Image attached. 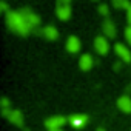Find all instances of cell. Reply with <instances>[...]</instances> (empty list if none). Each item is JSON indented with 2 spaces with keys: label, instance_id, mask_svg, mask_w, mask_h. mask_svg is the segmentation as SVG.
I'll return each instance as SVG.
<instances>
[{
  "label": "cell",
  "instance_id": "1",
  "mask_svg": "<svg viewBox=\"0 0 131 131\" xmlns=\"http://www.w3.org/2000/svg\"><path fill=\"white\" fill-rule=\"evenodd\" d=\"M6 25H8V28L11 31L17 32V34H20L23 37L29 36L31 31H32V28L26 23V20L23 19V16L19 11H13V9H9L6 13Z\"/></svg>",
  "mask_w": 131,
  "mask_h": 131
},
{
  "label": "cell",
  "instance_id": "2",
  "mask_svg": "<svg viewBox=\"0 0 131 131\" xmlns=\"http://www.w3.org/2000/svg\"><path fill=\"white\" fill-rule=\"evenodd\" d=\"M19 13L23 16V19L26 20V23L32 28V29H37L39 28V25H40V17L31 9V8H28V6H23V8H20L19 9Z\"/></svg>",
  "mask_w": 131,
  "mask_h": 131
},
{
  "label": "cell",
  "instance_id": "3",
  "mask_svg": "<svg viewBox=\"0 0 131 131\" xmlns=\"http://www.w3.org/2000/svg\"><path fill=\"white\" fill-rule=\"evenodd\" d=\"M56 14L60 20H68L71 17V3L68 0H59L56 6Z\"/></svg>",
  "mask_w": 131,
  "mask_h": 131
},
{
  "label": "cell",
  "instance_id": "4",
  "mask_svg": "<svg viewBox=\"0 0 131 131\" xmlns=\"http://www.w3.org/2000/svg\"><path fill=\"white\" fill-rule=\"evenodd\" d=\"M65 123H68V117H65V116H52V117H48L45 120V126H46L48 131L62 129V126Z\"/></svg>",
  "mask_w": 131,
  "mask_h": 131
},
{
  "label": "cell",
  "instance_id": "5",
  "mask_svg": "<svg viewBox=\"0 0 131 131\" xmlns=\"http://www.w3.org/2000/svg\"><path fill=\"white\" fill-rule=\"evenodd\" d=\"M94 49H96L97 54L105 56V54L108 52V49H110V43H108L106 37H103V36H97V37L94 39Z\"/></svg>",
  "mask_w": 131,
  "mask_h": 131
},
{
  "label": "cell",
  "instance_id": "6",
  "mask_svg": "<svg viewBox=\"0 0 131 131\" xmlns=\"http://www.w3.org/2000/svg\"><path fill=\"white\" fill-rule=\"evenodd\" d=\"M68 123L73 128H82L88 123V116H85V114H71L68 117Z\"/></svg>",
  "mask_w": 131,
  "mask_h": 131
},
{
  "label": "cell",
  "instance_id": "7",
  "mask_svg": "<svg viewBox=\"0 0 131 131\" xmlns=\"http://www.w3.org/2000/svg\"><path fill=\"white\" fill-rule=\"evenodd\" d=\"M114 51H116V54L120 57L122 62H125V63H129V62H131V51H129L123 43H116V45H114Z\"/></svg>",
  "mask_w": 131,
  "mask_h": 131
},
{
  "label": "cell",
  "instance_id": "8",
  "mask_svg": "<svg viewBox=\"0 0 131 131\" xmlns=\"http://www.w3.org/2000/svg\"><path fill=\"white\" fill-rule=\"evenodd\" d=\"M102 31H103L105 37H111V39H114V37L117 36L116 25H114V22H113V20H110V19L103 20V23H102Z\"/></svg>",
  "mask_w": 131,
  "mask_h": 131
},
{
  "label": "cell",
  "instance_id": "9",
  "mask_svg": "<svg viewBox=\"0 0 131 131\" xmlns=\"http://www.w3.org/2000/svg\"><path fill=\"white\" fill-rule=\"evenodd\" d=\"M93 63H94L93 56L88 54V52H86V54H82L80 59H79V67H80L82 71H90L91 67H93Z\"/></svg>",
  "mask_w": 131,
  "mask_h": 131
},
{
  "label": "cell",
  "instance_id": "10",
  "mask_svg": "<svg viewBox=\"0 0 131 131\" xmlns=\"http://www.w3.org/2000/svg\"><path fill=\"white\" fill-rule=\"evenodd\" d=\"M67 49H68V52H71V54L79 52V51H80V40H79V37L70 36L68 40H67Z\"/></svg>",
  "mask_w": 131,
  "mask_h": 131
},
{
  "label": "cell",
  "instance_id": "11",
  "mask_svg": "<svg viewBox=\"0 0 131 131\" xmlns=\"http://www.w3.org/2000/svg\"><path fill=\"white\" fill-rule=\"evenodd\" d=\"M117 106H119V110L123 111V113H131V97H129L128 94L120 96V97L117 99Z\"/></svg>",
  "mask_w": 131,
  "mask_h": 131
},
{
  "label": "cell",
  "instance_id": "12",
  "mask_svg": "<svg viewBox=\"0 0 131 131\" xmlns=\"http://www.w3.org/2000/svg\"><path fill=\"white\" fill-rule=\"evenodd\" d=\"M8 120L17 126H23V114L20 110H11L9 116H8Z\"/></svg>",
  "mask_w": 131,
  "mask_h": 131
},
{
  "label": "cell",
  "instance_id": "13",
  "mask_svg": "<svg viewBox=\"0 0 131 131\" xmlns=\"http://www.w3.org/2000/svg\"><path fill=\"white\" fill-rule=\"evenodd\" d=\"M43 37H45L46 40H56V39L59 37L57 28H56L54 25H46V26L43 28Z\"/></svg>",
  "mask_w": 131,
  "mask_h": 131
},
{
  "label": "cell",
  "instance_id": "14",
  "mask_svg": "<svg viewBox=\"0 0 131 131\" xmlns=\"http://www.w3.org/2000/svg\"><path fill=\"white\" fill-rule=\"evenodd\" d=\"M111 5L114 6V8H123V9H129V6H131V3L128 2V0H113L111 2Z\"/></svg>",
  "mask_w": 131,
  "mask_h": 131
},
{
  "label": "cell",
  "instance_id": "15",
  "mask_svg": "<svg viewBox=\"0 0 131 131\" xmlns=\"http://www.w3.org/2000/svg\"><path fill=\"white\" fill-rule=\"evenodd\" d=\"M97 11H99V14H102V16H108V13H110L106 3H100V5L97 6Z\"/></svg>",
  "mask_w": 131,
  "mask_h": 131
},
{
  "label": "cell",
  "instance_id": "16",
  "mask_svg": "<svg viewBox=\"0 0 131 131\" xmlns=\"http://www.w3.org/2000/svg\"><path fill=\"white\" fill-rule=\"evenodd\" d=\"M125 39H126V42L131 45V26H126V28H125Z\"/></svg>",
  "mask_w": 131,
  "mask_h": 131
},
{
  "label": "cell",
  "instance_id": "17",
  "mask_svg": "<svg viewBox=\"0 0 131 131\" xmlns=\"http://www.w3.org/2000/svg\"><path fill=\"white\" fill-rule=\"evenodd\" d=\"M2 110H9V100H8V97H2Z\"/></svg>",
  "mask_w": 131,
  "mask_h": 131
},
{
  "label": "cell",
  "instance_id": "18",
  "mask_svg": "<svg viewBox=\"0 0 131 131\" xmlns=\"http://www.w3.org/2000/svg\"><path fill=\"white\" fill-rule=\"evenodd\" d=\"M0 11H2V13H8V11H9L8 3H6V2H3V0L0 2Z\"/></svg>",
  "mask_w": 131,
  "mask_h": 131
},
{
  "label": "cell",
  "instance_id": "19",
  "mask_svg": "<svg viewBox=\"0 0 131 131\" xmlns=\"http://www.w3.org/2000/svg\"><path fill=\"white\" fill-rule=\"evenodd\" d=\"M126 20H128V26H131V6H129V9L126 11Z\"/></svg>",
  "mask_w": 131,
  "mask_h": 131
},
{
  "label": "cell",
  "instance_id": "20",
  "mask_svg": "<svg viewBox=\"0 0 131 131\" xmlns=\"http://www.w3.org/2000/svg\"><path fill=\"white\" fill-rule=\"evenodd\" d=\"M120 65H122V62H117V63H114V70H116V71L120 68Z\"/></svg>",
  "mask_w": 131,
  "mask_h": 131
},
{
  "label": "cell",
  "instance_id": "21",
  "mask_svg": "<svg viewBox=\"0 0 131 131\" xmlns=\"http://www.w3.org/2000/svg\"><path fill=\"white\" fill-rule=\"evenodd\" d=\"M97 131H105V129L103 128H97Z\"/></svg>",
  "mask_w": 131,
  "mask_h": 131
},
{
  "label": "cell",
  "instance_id": "22",
  "mask_svg": "<svg viewBox=\"0 0 131 131\" xmlns=\"http://www.w3.org/2000/svg\"><path fill=\"white\" fill-rule=\"evenodd\" d=\"M128 91H131V85H129V86H128Z\"/></svg>",
  "mask_w": 131,
  "mask_h": 131
},
{
  "label": "cell",
  "instance_id": "23",
  "mask_svg": "<svg viewBox=\"0 0 131 131\" xmlns=\"http://www.w3.org/2000/svg\"><path fill=\"white\" fill-rule=\"evenodd\" d=\"M23 131H29V129H28V128H25V129H23Z\"/></svg>",
  "mask_w": 131,
  "mask_h": 131
},
{
  "label": "cell",
  "instance_id": "24",
  "mask_svg": "<svg viewBox=\"0 0 131 131\" xmlns=\"http://www.w3.org/2000/svg\"><path fill=\"white\" fill-rule=\"evenodd\" d=\"M52 131H62V129H52Z\"/></svg>",
  "mask_w": 131,
  "mask_h": 131
}]
</instances>
